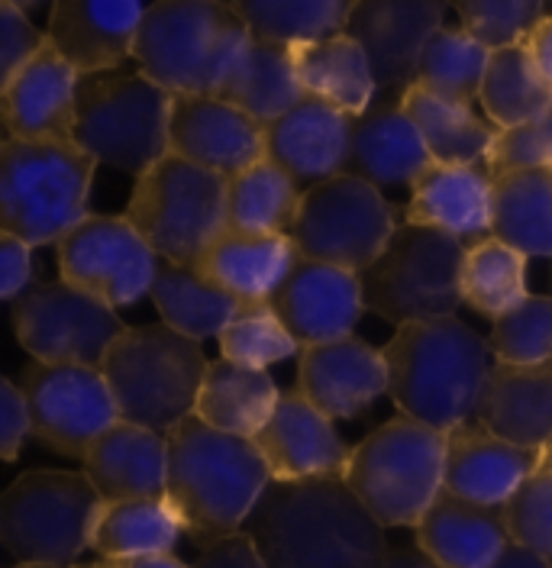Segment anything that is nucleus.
<instances>
[{"label": "nucleus", "instance_id": "obj_1", "mask_svg": "<svg viewBox=\"0 0 552 568\" xmlns=\"http://www.w3.org/2000/svg\"><path fill=\"white\" fill-rule=\"evenodd\" d=\"M269 568H379L384 527L345 478L272 481L245 530Z\"/></svg>", "mask_w": 552, "mask_h": 568}, {"label": "nucleus", "instance_id": "obj_2", "mask_svg": "<svg viewBox=\"0 0 552 568\" xmlns=\"http://www.w3.org/2000/svg\"><path fill=\"white\" fill-rule=\"evenodd\" d=\"M272 475L252 439L188 417L169 433L165 500L201 549L245 530Z\"/></svg>", "mask_w": 552, "mask_h": 568}, {"label": "nucleus", "instance_id": "obj_3", "mask_svg": "<svg viewBox=\"0 0 552 568\" xmlns=\"http://www.w3.org/2000/svg\"><path fill=\"white\" fill-rule=\"evenodd\" d=\"M388 397L401 417L452 433L479 410L494 368L491 346L459 317L401 326L384 346Z\"/></svg>", "mask_w": 552, "mask_h": 568}, {"label": "nucleus", "instance_id": "obj_4", "mask_svg": "<svg viewBox=\"0 0 552 568\" xmlns=\"http://www.w3.org/2000/svg\"><path fill=\"white\" fill-rule=\"evenodd\" d=\"M249 39L237 3L162 0L145 7L133 59L172 98H217Z\"/></svg>", "mask_w": 552, "mask_h": 568}, {"label": "nucleus", "instance_id": "obj_5", "mask_svg": "<svg viewBox=\"0 0 552 568\" xmlns=\"http://www.w3.org/2000/svg\"><path fill=\"white\" fill-rule=\"evenodd\" d=\"M98 162L74 140L0 145V226L27 246L62 243L88 220Z\"/></svg>", "mask_w": 552, "mask_h": 568}, {"label": "nucleus", "instance_id": "obj_6", "mask_svg": "<svg viewBox=\"0 0 552 568\" xmlns=\"http://www.w3.org/2000/svg\"><path fill=\"white\" fill-rule=\"evenodd\" d=\"M210 358L198 339L174 333L165 323L127 326L110 346L104 372L120 420L169 436L194 417Z\"/></svg>", "mask_w": 552, "mask_h": 568}, {"label": "nucleus", "instance_id": "obj_7", "mask_svg": "<svg viewBox=\"0 0 552 568\" xmlns=\"http://www.w3.org/2000/svg\"><path fill=\"white\" fill-rule=\"evenodd\" d=\"M174 98L142 71L117 69L81 78L74 142L98 162L145 175L169 149Z\"/></svg>", "mask_w": 552, "mask_h": 568}, {"label": "nucleus", "instance_id": "obj_8", "mask_svg": "<svg viewBox=\"0 0 552 568\" xmlns=\"http://www.w3.org/2000/svg\"><path fill=\"white\" fill-rule=\"evenodd\" d=\"M446 446L449 433L394 417L352 446L345 485L381 527H416L443 491Z\"/></svg>", "mask_w": 552, "mask_h": 568}, {"label": "nucleus", "instance_id": "obj_9", "mask_svg": "<svg viewBox=\"0 0 552 568\" xmlns=\"http://www.w3.org/2000/svg\"><path fill=\"white\" fill-rule=\"evenodd\" d=\"M230 181L188 159L165 155L137 178L123 216L162 262L194 268L230 230Z\"/></svg>", "mask_w": 552, "mask_h": 568}, {"label": "nucleus", "instance_id": "obj_10", "mask_svg": "<svg viewBox=\"0 0 552 568\" xmlns=\"http://www.w3.org/2000/svg\"><path fill=\"white\" fill-rule=\"evenodd\" d=\"M101 510L84 471H27L0 497V539L20 566L74 568Z\"/></svg>", "mask_w": 552, "mask_h": 568}, {"label": "nucleus", "instance_id": "obj_11", "mask_svg": "<svg viewBox=\"0 0 552 568\" xmlns=\"http://www.w3.org/2000/svg\"><path fill=\"white\" fill-rule=\"evenodd\" d=\"M465 252L455 236L430 226H398L391 246L365 272V311L401 326L449 320L462 307V265Z\"/></svg>", "mask_w": 552, "mask_h": 568}, {"label": "nucleus", "instance_id": "obj_12", "mask_svg": "<svg viewBox=\"0 0 552 568\" xmlns=\"http://www.w3.org/2000/svg\"><path fill=\"white\" fill-rule=\"evenodd\" d=\"M398 233L394 204L362 178H327L301 197L291 240L301 258L365 275Z\"/></svg>", "mask_w": 552, "mask_h": 568}, {"label": "nucleus", "instance_id": "obj_13", "mask_svg": "<svg viewBox=\"0 0 552 568\" xmlns=\"http://www.w3.org/2000/svg\"><path fill=\"white\" fill-rule=\"evenodd\" d=\"M17 343L46 365H104L127 323L104 301L59 282L33 284L13 304Z\"/></svg>", "mask_w": 552, "mask_h": 568}, {"label": "nucleus", "instance_id": "obj_14", "mask_svg": "<svg viewBox=\"0 0 552 568\" xmlns=\"http://www.w3.org/2000/svg\"><path fill=\"white\" fill-rule=\"evenodd\" d=\"M20 388L30 404L33 436L66 459H84L107 429L120 424L117 400L101 368L33 362L23 368Z\"/></svg>", "mask_w": 552, "mask_h": 568}, {"label": "nucleus", "instance_id": "obj_15", "mask_svg": "<svg viewBox=\"0 0 552 568\" xmlns=\"http://www.w3.org/2000/svg\"><path fill=\"white\" fill-rule=\"evenodd\" d=\"M162 258L127 216L91 213L59 243L62 282L120 311L152 294Z\"/></svg>", "mask_w": 552, "mask_h": 568}, {"label": "nucleus", "instance_id": "obj_16", "mask_svg": "<svg viewBox=\"0 0 552 568\" xmlns=\"http://www.w3.org/2000/svg\"><path fill=\"white\" fill-rule=\"evenodd\" d=\"M446 7L433 0H359L352 3L345 36H352L379 84V104H401L416 84L426 42L443 30Z\"/></svg>", "mask_w": 552, "mask_h": 568}, {"label": "nucleus", "instance_id": "obj_17", "mask_svg": "<svg viewBox=\"0 0 552 568\" xmlns=\"http://www.w3.org/2000/svg\"><path fill=\"white\" fill-rule=\"evenodd\" d=\"M252 443L269 465L272 481L345 478L352 459L337 420L320 414L301 390H281L272 420Z\"/></svg>", "mask_w": 552, "mask_h": 568}, {"label": "nucleus", "instance_id": "obj_18", "mask_svg": "<svg viewBox=\"0 0 552 568\" xmlns=\"http://www.w3.org/2000/svg\"><path fill=\"white\" fill-rule=\"evenodd\" d=\"M269 304L301 349L352 336L355 323L365 314L362 278L311 258L298 262L291 278L278 287Z\"/></svg>", "mask_w": 552, "mask_h": 568}, {"label": "nucleus", "instance_id": "obj_19", "mask_svg": "<svg viewBox=\"0 0 552 568\" xmlns=\"http://www.w3.org/2000/svg\"><path fill=\"white\" fill-rule=\"evenodd\" d=\"M81 74L46 36V45L17 71L0 94L7 140L62 142L74 140Z\"/></svg>", "mask_w": 552, "mask_h": 568}, {"label": "nucleus", "instance_id": "obj_20", "mask_svg": "<svg viewBox=\"0 0 552 568\" xmlns=\"http://www.w3.org/2000/svg\"><path fill=\"white\" fill-rule=\"evenodd\" d=\"M169 149L230 181L265 159V123L223 98H174Z\"/></svg>", "mask_w": 552, "mask_h": 568}, {"label": "nucleus", "instance_id": "obj_21", "mask_svg": "<svg viewBox=\"0 0 552 568\" xmlns=\"http://www.w3.org/2000/svg\"><path fill=\"white\" fill-rule=\"evenodd\" d=\"M298 388L330 420H352L388 394L384 349L359 336L308 346L298 355Z\"/></svg>", "mask_w": 552, "mask_h": 568}, {"label": "nucleus", "instance_id": "obj_22", "mask_svg": "<svg viewBox=\"0 0 552 568\" xmlns=\"http://www.w3.org/2000/svg\"><path fill=\"white\" fill-rule=\"evenodd\" d=\"M145 7L133 0H59L46 36L81 78L117 71L137 52Z\"/></svg>", "mask_w": 552, "mask_h": 568}, {"label": "nucleus", "instance_id": "obj_23", "mask_svg": "<svg viewBox=\"0 0 552 568\" xmlns=\"http://www.w3.org/2000/svg\"><path fill=\"white\" fill-rule=\"evenodd\" d=\"M355 120L330 104L304 98L294 110L265 126V159L304 184V191L343 175L352 149Z\"/></svg>", "mask_w": 552, "mask_h": 568}, {"label": "nucleus", "instance_id": "obj_24", "mask_svg": "<svg viewBox=\"0 0 552 568\" xmlns=\"http://www.w3.org/2000/svg\"><path fill=\"white\" fill-rule=\"evenodd\" d=\"M543 465V449H523L479 424H462L449 433L443 491L482 504L504 507Z\"/></svg>", "mask_w": 552, "mask_h": 568}, {"label": "nucleus", "instance_id": "obj_25", "mask_svg": "<svg viewBox=\"0 0 552 568\" xmlns=\"http://www.w3.org/2000/svg\"><path fill=\"white\" fill-rule=\"evenodd\" d=\"M491 194L494 181L484 165L433 162L411 187L404 223L449 233L472 248L491 240Z\"/></svg>", "mask_w": 552, "mask_h": 568}, {"label": "nucleus", "instance_id": "obj_26", "mask_svg": "<svg viewBox=\"0 0 552 568\" xmlns=\"http://www.w3.org/2000/svg\"><path fill=\"white\" fill-rule=\"evenodd\" d=\"M81 471L104 504L165 497L169 485V436L120 420L88 449Z\"/></svg>", "mask_w": 552, "mask_h": 568}, {"label": "nucleus", "instance_id": "obj_27", "mask_svg": "<svg viewBox=\"0 0 552 568\" xmlns=\"http://www.w3.org/2000/svg\"><path fill=\"white\" fill-rule=\"evenodd\" d=\"M475 424L514 446L543 449L552 439V358L540 365L494 362Z\"/></svg>", "mask_w": 552, "mask_h": 568}, {"label": "nucleus", "instance_id": "obj_28", "mask_svg": "<svg viewBox=\"0 0 552 568\" xmlns=\"http://www.w3.org/2000/svg\"><path fill=\"white\" fill-rule=\"evenodd\" d=\"M430 165L433 155L401 104H375L365 116L355 120L345 165L349 175L369 181L384 194L414 187L416 178Z\"/></svg>", "mask_w": 552, "mask_h": 568}, {"label": "nucleus", "instance_id": "obj_29", "mask_svg": "<svg viewBox=\"0 0 552 568\" xmlns=\"http://www.w3.org/2000/svg\"><path fill=\"white\" fill-rule=\"evenodd\" d=\"M414 532L416 546L443 568H491L511 546L501 507H482L449 491H440Z\"/></svg>", "mask_w": 552, "mask_h": 568}, {"label": "nucleus", "instance_id": "obj_30", "mask_svg": "<svg viewBox=\"0 0 552 568\" xmlns=\"http://www.w3.org/2000/svg\"><path fill=\"white\" fill-rule=\"evenodd\" d=\"M301 252L291 236H259L227 230L194 265L208 282L249 301H272L278 287L298 268Z\"/></svg>", "mask_w": 552, "mask_h": 568}, {"label": "nucleus", "instance_id": "obj_31", "mask_svg": "<svg viewBox=\"0 0 552 568\" xmlns=\"http://www.w3.org/2000/svg\"><path fill=\"white\" fill-rule=\"evenodd\" d=\"M294 52V71L304 88V94L320 104L337 106L352 120L365 116L379 104V84L372 65L362 52V45L352 36H333L323 42L298 45Z\"/></svg>", "mask_w": 552, "mask_h": 568}, {"label": "nucleus", "instance_id": "obj_32", "mask_svg": "<svg viewBox=\"0 0 552 568\" xmlns=\"http://www.w3.org/2000/svg\"><path fill=\"white\" fill-rule=\"evenodd\" d=\"M281 390L269 372L213 358L201 385L194 417L220 433L255 439L272 420Z\"/></svg>", "mask_w": 552, "mask_h": 568}, {"label": "nucleus", "instance_id": "obj_33", "mask_svg": "<svg viewBox=\"0 0 552 568\" xmlns=\"http://www.w3.org/2000/svg\"><path fill=\"white\" fill-rule=\"evenodd\" d=\"M217 98L240 106L242 113H249L269 126L288 110H294L308 94L298 81L294 52L288 45L249 39L237 69L227 78V84L220 88Z\"/></svg>", "mask_w": 552, "mask_h": 568}, {"label": "nucleus", "instance_id": "obj_34", "mask_svg": "<svg viewBox=\"0 0 552 568\" xmlns=\"http://www.w3.org/2000/svg\"><path fill=\"white\" fill-rule=\"evenodd\" d=\"M491 236L526 258H552V169L494 178Z\"/></svg>", "mask_w": 552, "mask_h": 568}, {"label": "nucleus", "instance_id": "obj_35", "mask_svg": "<svg viewBox=\"0 0 552 568\" xmlns=\"http://www.w3.org/2000/svg\"><path fill=\"white\" fill-rule=\"evenodd\" d=\"M149 297L165 326H172L174 333L198 339V343L210 339V336L220 339V333L233 323L242 307L240 297L208 282L198 268L172 265V262L159 265V275H155Z\"/></svg>", "mask_w": 552, "mask_h": 568}, {"label": "nucleus", "instance_id": "obj_36", "mask_svg": "<svg viewBox=\"0 0 552 568\" xmlns=\"http://www.w3.org/2000/svg\"><path fill=\"white\" fill-rule=\"evenodd\" d=\"M181 524L165 497H137L104 504L91 549L107 562L165 556L181 539Z\"/></svg>", "mask_w": 552, "mask_h": 568}, {"label": "nucleus", "instance_id": "obj_37", "mask_svg": "<svg viewBox=\"0 0 552 568\" xmlns=\"http://www.w3.org/2000/svg\"><path fill=\"white\" fill-rule=\"evenodd\" d=\"M404 113L414 120L420 136L426 142L433 162L443 165H484L498 130L482 120L469 104H455L436 98L423 88H411L404 94Z\"/></svg>", "mask_w": 552, "mask_h": 568}, {"label": "nucleus", "instance_id": "obj_38", "mask_svg": "<svg viewBox=\"0 0 552 568\" xmlns=\"http://www.w3.org/2000/svg\"><path fill=\"white\" fill-rule=\"evenodd\" d=\"M479 101L494 130H518L550 113L552 88L536 69L530 49L520 42L491 52Z\"/></svg>", "mask_w": 552, "mask_h": 568}, {"label": "nucleus", "instance_id": "obj_39", "mask_svg": "<svg viewBox=\"0 0 552 568\" xmlns=\"http://www.w3.org/2000/svg\"><path fill=\"white\" fill-rule=\"evenodd\" d=\"M301 197V184L288 172H281L272 159H262L252 169L230 178V230L259 236H291Z\"/></svg>", "mask_w": 552, "mask_h": 568}, {"label": "nucleus", "instance_id": "obj_40", "mask_svg": "<svg viewBox=\"0 0 552 568\" xmlns=\"http://www.w3.org/2000/svg\"><path fill=\"white\" fill-rule=\"evenodd\" d=\"M240 17L252 39L288 49L323 42L345 33L352 3L345 0H240Z\"/></svg>", "mask_w": 552, "mask_h": 568}, {"label": "nucleus", "instance_id": "obj_41", "mask_svg": "<svg viewBox=\"0 0 552 568\" xmlns=\"http://www.w3.org/2000/svg\"><path fill=\"white\" fill-rule=\"evenodd\" d=\"M491 62V49L462 27H443L433 36L416 65V88L446 98L455 104H469L482 94L484 71Z\"/></svg>", "mask_w": 552, "mask_h": 568}, {"label": "nucleus", "instance_id": "obj_42", "mask_svg": "<svg viewBox=\"0 0 552 568\" xmlns=\"http://www.w3.org/2000/svg\"><path fill=\"white\" fill-rule=\"evenodd\" d=\"M526 297V255L504 246L501 240H484L465 252L462 265V304L491 323L518 307Z\"/></svg>", "mask_w": 552, "mask_h": 568}, {"label": "nucleus", "instance_id": "obj_43", "mask_svg": "<svg viewBox=\"0 0 552 568\" xmlns=\"http://www.w3.org/2000/svg\"><path fill=\"white\" fill-rule=\"evenodd\" d=\"M220 353L227 362L265 372L269 365L301 355V346L278 320L269 301H249L242 304L233 323L220 333Z\"/></svg>", "mask_w": 552, "mask_h": 568}, {"label": "nucleus", "instance_id": "obj_44", "mask_svg": "<svg viewBox=\"0 0 552 568\" xmlns=\"http://www.w3.org/2000/svg\"><path fill=\"white\" fill-rule=\"evenodd\" d=\"M491 355L501 365H540L552 358V297L526 294L491 323Z\"/></svg>", "mask_w": 552, "mask_h": 568}, {"label": "nucleus", "instance_id": "obj_45", "mask_svg": "<svg viewBox=\"0 0 552 568\" xmlns=\"http://www.w3.org/2000/svg\"><path fill=\"white\" fill-rule=\"evenodd\" d=\"M462 30L472 33L484 49H511L526 42L540 20H546V7L536 0H465L455 3Z\"/></svg>", "mask_w": 552, "mask_h": 568}, {"label": "nucleus", "instance_id": "obj_46", "mask_svg": "<svg viewBox=\"0 0 552 568\" xmlns=\"http://www.w3.org/2000/svg\"><path fill=\"white\" fill-rule=\"evenodd\" d=\"M511 542L536 552L552 566V468L543 462L504 507Z\"/></svg>", "mask_w": 552, "mask_h": 568}, {"label": "nucleus", "instance_id": "obj_47", "mask_svg": "<svg viewBox=\"0 0 552 568\" xmlns=\"http://www.w3.org/2000/svg\"><path fill=\"white\" fill-rule=\"evenodd\" d=\"M484 169L491 181L533 169H552V110L518 130H498Z\"/></svg>", "mask_w": 552, "mask_h": 568}, {"label": "nucleus", "instance_id": "obj_48", "mask_svg": "<svg viewBox=\"0 0 552 568\" xmlns=\"http://www.w3.org/2000/svg\"><path fill=\"white\" fill-rule=\"evenodd\" d=\"M46 45L27 10L13 0H0V84H7Z\"/></svg>", "mask_w": 552, "mask_h": 568}, {"label": "nucleus", "instance_id": "obj_49", "mask_svg": "<svg viewBox=\"0 0 552 568\" xmlns=\"http://www.w3.org/2000/svg\"><path fill=\"white\" fill-rule=\"evenodd\" d=\"M27 436H33V417H30V404L20 385L3 382L0 385V456L13 462L20 456Z\"/></svg>", "mask_w": 552, "mask_h": 568}, {"label": "nucleus", "instance_id": "obj_50", "mask_svg": "<svg viewBox=\"0 0 552 568\" xmlns=\"http://www.w3.org/2000/svg\"><path fill=\"white\" fill-rule=\"evenodd\" d=\"M33 287V246L0 233V297L17 304Z\"/></svg>", "mask_w": 552, "mask_h": 568}, {"label": "nucleus", "instance_id": "obj_51", "mask_svg": "<svg viewBox=\"0 0 552 568\" xmlns=\"http://www.w3.org/2000/svg\"><path fill=\"white\" fill-rule=\"evenodd\" d=\"M191 568H269L262 552L255 549L249 532H237L227 536L220 542H213L208 549H201L198 562Z\"/></svg>", "mask_w": 552, "mask_h": 568}, {"label": "nucleus", "instance_id": "obj_52", "mask_svg": "<svg viewBox=\"0 0 552 568\" xmlns=\"http://www.w3.org/2000/svg\"><path fill=\"white\" fill-rule=\"evenodd\" d=\"M523 45L530 49V55H533L536 69H540V74L550 81V88H552V17L540 20V23H536V30L526 36V42H523Z\"/></svg>", "mask_w": 552, "mask_h": 568}, {"label": "nucleus", "instance_id": "obj_53", "mask_svg": "<svg viewBox=\"0 0 552 568\" xmlns=\"http://www.w3.org/2000/svg\"><path fill=\"white\" fill-rule=\"evenodd\" d=\"M379 568H443L433 556H426L420 546H394L384 552Z\"/></svg>", "mask_w": 552, "mask_h": 568}, {"label": "nucleus", "instance_id": "obj_54", "mask_svg": "<svg viewBox=\"0 0 552 568\" xmlns=\"http://www.w3.org/2000/svg\"><path fill=\"white\" fill-rule=\"evenodd\" d=\"M491 568H552L546 559H540L536 552H530V549H523L518 542H511L501 556H498V562Z\"/></svg>", "mask_w": 552, "mask_h": 568}, {"label": "nucleus", "instance_id": "obj_55", "mask_svg": "<svg viewBox=\"0 0 552 568\" xmlns=\"http://www.w3.org/2000/svg\"><path fill=\"white\" fill-rule=\"evenodd\" d=\"M120 568H191L188 562H181L174 552L165 556H142V559H130V562H117Z\"/></svg>", "mask_w": 552, "mask_h": 568}, {"label": "nucleus", "instance_id": "obj_56", "mask_svg": "<svg viewBox=\"0 0 552 568\" xmlns=\"http://www.w3.org/2000/svg\"><path fill=\"white\" fill-rule=\"evenodd\" d=\"M74 568H120L117 562H107V559H101V562H88V566H74Z\"/></svg>", "mask_w": 552, "mask_h": 568}, {"label": "nucleus", "instance_id": "obj_57", "mask_svg": "<svg viewBox=\"0 0 552 568\" xmlns=\"http://www.w3.org/2000/svg\"><path fill=\"white\" fill-rule=\"evenodd\" d=\"M543 462H546V465L552 468V439L546 443V446H543Z\"/></svg>", "mask_w": 552, "mask_h": 568}, {"label": "nucleus", "instance_id": "obj_58", "mask_svg": "<svg viewBox=\"0 0 552 568\" xmlns=\"http://www.w3.org/2000/svg\"><path fill=\"white\" fill-rule=\"evenodd\" d=\"M17 568H49V566H17Z\"/></svg>", "mask_w": 552, "mask_h": 568}]
</instances>
